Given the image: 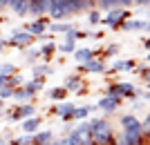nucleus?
<instances>
[{
  "label": "nucleus",
  "instance_id": "nucleus-44",
  "mask_svg": "<svg viewBox=\"0 0 150 145\" xmlns=\"http://www.w3.org/2000/svg\"><path fill=\"white\" fill-rule=\"evenodd\" d=\"M2 107H5V101H2V98H0V109H2Z\"/></svg>",
  "mask_w": 150,
  "mask_h": 145
},
{
  "label": "nucleus",
  "instance_id": "nucleus-5",
  "mask_svg": "<svg viewBox=\"0 0 150 145\" xmlns=\"http://www.w3.org/2000/svg\"><path fill=\"white\" fill-rule=\"evenodd\" d=\"M108 71V65L103 58H92L88 63H79V74H105Z\"/></svg>",
  "mask_w": 150,
  "mask_h": 145
},
{
  "label": "nucleus",
  "instance_id": "nucleus-4",
  "mask_svg": "<svg viewBox=\"0 0 150 145\" xmlns=\"http://www.w3.org/2000/svg\"><path fill=\"white\" fill-rule=\"evenodd\" d=\"M36 114V107H34V103L31 101H27V103H20V105H16L13 109H5V116L9 120H23V118H27V116H34Z\"/></svg>",
  "mask_w": 150,
  "mask_h": 145
},
{
  "label": "nucleus",
  "instance_id": "nucleus-9",
  "mask_svg": "<svg viewBox=\"0 0 150 145\" xmlns=\"http://www.w3.org/2000/svg\"><path fill=\"white\" fill-rule=\"evenodd\" d=\"M137 67V60H132V58H119V60H114L110 65V69L105 74H119V71H134Z\"/></svg>",
  "mask_w": 150,
  "mask_h": 145
},
{
  "label": "nucleus",
  "instance_id": "nucleus-21",
  "mask_svg": "<svg viewBox=\"0 0 150 145\" xmlns=\"http://www.w3.org/2000/svg\"><path fill=\"white\" fill-rule=\"evenodd\" d=\"M23 58H25V63H29V65H34V63H38L40 60V47H25V54H23Z\"/></svg>",
  "mask_w": 150,
  "mask_h": 145
},
{
  "label": "nucleus",
  "instance_id": "nucleus-7",
  "mask_svg": "<svg viewBox=\"0 0 150 145\" xmlns=\"http://www.w3.org/2000/svg\"><path fill=\"white\" fill-rule=\"evenodd\" d=\"M121 103H123V98H119V96H108V94H103V98L96 103V107L105 114V116H110V114H114L117 109L121 107Z\"/></svg>",
  "mask_w": 150,
  "mask_h": 145
},
{
  "label": "nucleus",
  "instance_id": "nucleus-31",
  "mask_svg": "<svg viewBox=\"0 0 150 145\" xmlns=\"http://www.w3.org/2000/svg\"><path fill=\"white\" fill-rule=\"evenodd\" d=\"M141 125H144V139H150V114H148V116H144Z\"/></svg>",
  "mask_w": 150,
  "mask_h": 145
},
{
  "label": "nucleus",
  "instance_id": "nucleus-22",
  "mask_svg": "<svg viewBox=\"0 0 150 145\" xmlns=\"http://www.w3.org/2000/svg\"><path fill=\"white\" fill-rule=\"evenodd\" d=\"M34 98H36V96H31L23 85H20V87H13V101L16 103H27V101H34Z\"/></svg>",
  "mask_w": 150,
  "mask_h": 145
},
{
  "label": "nucleus",
  "instance_id": "nucleus-16",
  "mask_svg": "<svg viewBox=\"0 0 150 145\" xmlns=\"http://www.w3.org/2000/svg\"><path fill=\"white\" fill-rule=\"evenodd\" d=\"M56 47H58V45L54 43V40H47V43L40 45V58H43L45 63H50L52 58H54V54H56Z\"/></svg>",
  "mask_w": 150,
  "mask_h": 145
},
{
  "label": "nucleus",
  "instance_id": "nucleus-41",
  "mask_svg": "<svg viewBox=\"0 0 150 145\" xmlns=\"http://www.w3.org/2000/svg\"><path fill=\"white\" fill-rule=\"evenodd\" d=\"M0 145H9V141H7L5 136H0Z\"/></svg>",
  "mask_w": 150,
  "mask_h": 145
},
{
  "label": "nucleus",
  "instance_id": "nucleus-17",
  "mask_svg": "<svg viewBox=\"0 0 150 145\" xmlns=\"http://www.w3.org/2000/svg\"><path fill=\"white\" fill-rule=\"evenodd\" d=\"M92 58H96V54H94V49H90V47H79V49H74V60L76 63H88Z\"/></svg>",
  "mask_w": 150,
  "mask_h": 145
},
{
  "label": "nucleus",
  "instance_id": "nucleus-23",
  "mask_svg": "<svg viewBox=\"0 0 150 145\" xmlns=\"http://www.w3.org/2000/svg\"><path fill=\"white\" fill-rule=\"evenodd\" d=\"M85 13H88V27H96V25H101V18H103L101 9L92 7V9H88Z\"/></svg>",
  "mask_w": 150,
  "mask_h": 145
},
{
  "label": "nucleus",
  "instance_id": "nucleus-11",
  "mask_svg": "<svg viewBox=\"0 0 150 145\" xmlns=\"http://www.w3.org/2000/svg\"><path fill=\"white\" fill-rule=\"evenodd\" d=\"M40 125H43V118L38 116V114H34V116H27V118L20 120V127H23V132L25 134H34L40 130Z\"/></svg>",
  "mask_w": 150,
  "mask_h": 145
},
{
  "label": "nucleus",
  "instance_id": "nucleus-27",
  "mask_svg": "<svg viewBox=\"0 0 150 145\" xmlns=\"http://www.w3.org/2000/svg\"><path fill=\"white\" fill-rule=\"evenodd\" d=\"M96 7H99L101 11H108V9H112V7H119L117 5V0H94Z\"/></svg>",
  "mask_w": 150,
  "mask_h": 145
},
{
  "label": "nucleus",
  "instance_id": "nucleus-19",
  "mask_svg": "<svg viewBox=\"0 0 150 145\" xmlns=\"http://www.w3.org/2000/svg\"><path fill=\"white\" fill-rule=\"evenodd\" d=\"M50 141H54V132L52 130H38V132H34V145H47Z\"/></svg>",
  "mask_w": 150,
  "mask_h": 145
},
{
  "label": "nucleus",
  "instance_id": "nucleus-29",
  "mask_svg": "<svg viewBox=\"0 0 150 145\" xmlns=\"http://www.w3.org/2000/svg\"><path fill=\"white\" fill-rule=\"evenodd\" d=\"M0 98H2V101H9V98H13V87H11V85L0 87Z\"/></svg>",
  "mask_w": 150,
  "mask_h": 145
},
{
  "label": "nucleus",
  "instance_id": "nucleus-12",
  "mask_svg": "<svg viewBox=\"0 0 150 145\" xmlns=\"http://www.w3.org/2000/svg\"><path fill=\"white\" fill-rule=\"evenodd\" d=\"M54 74V65L50 63H34L31 65V76L34 78H45V76Z\"/></svg>",
  "mask_w": 150,
  "mask_h": 145
},
{
  "label": "nucleus",
  "instance_id": "nucleus-32",
  "mask_svg": "<svg viewBox=\"0 0 150 145\" xmlns=\"http://www.w3.org/2000/svg\"><path fill=\"white\" fill-rule=\"evenodd\" d=\"M40 43H47V40H54V36H52V32H45V34H40V36H36Z\"/></svg>",
  "mask_w": 150,
  "mask_h": 145
},
{
  "label": "nucleus",
  "instance_id": "nucleus-45",
  "mask_svg": "<svg viewBox=\"0 0 150 145\" xmlns=\"http://www.w3.org/2000/svg\"><path fill=\"white\" fill-rule=\"evenodd\" d=\"M146 63H148V65H150V54H148V56H146Z\"/></svg>",
  "mask_w": 150,
  "mask_h": 145
},
{
  "label": "nucleus",
  "instance_id": "nucleus-35",
  "mask_svg": "<svg viewBox=\"0 0 150 145\" xmlns=\"http://www.w3.org/2000/svg\"><path fill=\"white\" fill-rule=\"evenodd\" d=\"M5 85H9V76H2V74H0V87H5Z\"/></svg>",
  "mask_w": 150,
  "mask_h": 145
},
{
  "label": "nucleus",
  "instance_id": "nucleus-13",
  "mask_svg": "<svg viewBox=\"0 0 150 145\" xmlns=\"http://www.w3.org/2000/svg\"><path fill=\"white\" fill-rule=\"evenodd\" d=\"M9 9H11L18 18L29 16V0H11V2H9Z\"/></svg>",
  "mask_w": 150,
  "mask_h": 145
},
{
  "label": "nucleus",
  "instance_id": "nucleus-30",
  "mask_svg": "<svg viewBox=\"0 0 150 145\" xmlns=\"http://www.w3.org/2000/svg\"><path fill=\"white\" fill-rule=\"evenodd\" d=\"M23 83H25V78H23V76L18 74V71H16V74H11V76H9V85H11V87H20Z\"/></svg>",
  "mask_w": 150,
  "mask_h": 145
},
{
  "label": "nucleus",
  "instance_id": "nucleus-14",
  "mask_svg": "<svg viewBox=\"0 0 150 145\" xmlns=\"http://www.w3.org/2000/svg\"><path fill=\"white\" fill-rule=\"evenodd\" d=\"M45 96H47L52 103H61V101H65V98L69 96V92L61 85V87H52V89H47V92H45Z\"/></svg>",
  "mask_w": 150,
  "mask_h": 145
},
{
  "label": "nucleus",
  "instance_id": "nucleus-36",
  "mask_svg": "<svg viewBox=\"0 0 150 145\" xmlns=\"http://www.w3.org/2000/svg\"><path fill=\"white\" fill-rule=\"evenodd\" d=\"M117 5H119V7H130L132 0H117Z\"/></svg>",
  "mask_w": 150,
  "mask_h": 145
},
{
  "label": "nucleus",
  "instance_id": "nucleus-28",
  "mask_svg": "<svg viewBox=\"0 0 150 145\" xmlns=\"http://www.w3.org/2000/svg\"><path fill=\"white\" fill-rule=\"evenodd\" d=\"M16 71H18V67L11 65V63H2L0 65V74L2 76H11V74H16Z\"/></svg>",
  "mask_w": 150,
  "mask_h": 145
},
{
  "label": "nucleus",
  "instance_id": "nucleus-2",
  "mask_svg": "<svg viewBox=\"0 0 150 145\" xmlns=\"http://www.w3.org/2000/svg\"><path fill=\"white\" fill-rule=\"evenodd\" d=\"M132 16V11L128 7H112V9H108L105 16L101 18V25H105L108 29H121L125 20Z\"/></svg>",
  "mask_w": 150,
  "mask_h": 145
},
{
  "label": "nucleus",
  "instance_id": "nucleus-33",
  "mask_svg": "<svg viewBox=\"0 0 150 145\" xmlns=\"http://www.w3.org/2000/svg\"><path fill=\"white\" fill-rule=\"evenodd\" d=\"M139 32L150 34V20H141V29H139Z\"/></svg>",
  "mask_w": 150,
  "mask_h": 145
},
{
  "label": "nucleus",
  "instance_id": "nucleus-38",
  "mask_svg": "<svg viewBox=\"0 0 150 145\" xmlns=\"http://www.w3.org/2000/svg\"><path fill=\"white\" fill-rule=\"evenodd\" d=\"M141 83H146V85H148V83H150V69H148V71H146V74H144V76H141Z\"/></svg>",
  "mask_w": 150,
  "mask_h": 145
},
{
  "label": "nucleus",
  "instance_id": "nucleus-34",
  "mask_svg": "<svg viewBox=\"0 0 150 145\" xmlns=\"http://www.w3.org/2000/svg\"><path fill=\"white\" fill-rule=\"evenodd\" d=\"M9 2H11V0H0V13L5 11V9H9Z\"/></svg>",
  "mask_w": 150,
  "mask_h": 145
},
{
  "label": "nucleus",
  "instance_id": "nucleus-6",
  "mask_svg": "<svg viewBox=\"0 0 150 145\" xmlns=\"http://www.w3.org/2000/svg\"><path fill=\"white\" fill-rule=\"evenodd\" d=\"M74 109H76L74 103L61 101L56 107H50V114H56L61 120H65V123H72V120H74Z\"/></svg>",
  "mask_w": 150,
  "mask_h": 145
},
{
  "label": "nucleus",
  "instance_id": "nucleus-15",
  "mask_svg": "<svg viewBox=\"0 0 150 145\" xmlns=\"http://www.w3.org/2000/svg\"><path fill=\"white\" fill-rule=\"evenodd\" d=\"M23 87H25L31 96H36L40 89H45V78H34V76H31V81H25Z\"/></svg>",
  "mask_w": 150,
  "mask_h": 145
},
{
  "label": "nucleus",
  "instance_id": "nucleus-48",
  "mask_svg": "<svg viewBox=\"0 0 150 145\" xmlns=\"http://www.w3.org/2000/svg\"><path fill=\"white\" fill-rule=\"evenodd\" d=\"M31 145H34V143H31Z\"/></svg>",
  "mask_w": 150,
  "mask_h": 145
},
{
  "label": "nucleus",
  "instance_id": "nucleus-47",
  "mask_svg": "<svg viewBox=\"0 0 150 145\" xmlns=\"http://www.w3.org/2000/svg\"><path fill=\"white\" fill-rule=\"evenodd\" d=\"M0 36H2V32H0Z\"/></svg>",
  "mask_w": 150,
  "mask_h": 145
},
{
  "label": "nucleus",
  "instance_id": "nucleus-26",
  "mask_svg": "<svg viewBox=\"0 0 150 145\" xmlns=\"http://www.w3.org/2000/svg\"><path fill=\"white\" fill-rule=\"evenodd\" d=\"M74 49H76V43H74V40H65L63 45H58V47H56L58 54H74Z\"/></svg>",
  "mask_w": 150,
  "mask_h": 145
},
{
  "label": "nucleus",
  "instance_id": "nucleus-24",
  "mask_svg": "<svg viewBox=\"0 0 150 145\" xmlns=\"http://www.w3.org/2000/svg\"><path fill=\"white\" fill-rule=\"evenodd\" d=\"M121 29H123V32H139V29H141V18H128L123 22V25H121Z\"/></svg>",
  "mask_w": 150,
  "mask_h": 145
},
{
  "label": "nucleus",
  "instance_id": "nucleus-42",
  "mask_svg": "<svg viewBox=\"0 0 150 145\" xmlns=\"http://www.w3.org/2000/svg\"><path fill=\"white\" fill-rule=\"evenodd\" d=\"M5 51V43H2V38H0V54Z\"/></svg>",
  "mask_w": 150,
  "mask_h": 145
},
{
  "label": "nucleus",
  "instance_id": "nucleus-39",
  "mask_svg": "<svg viewBox=\"0 0 150 145\" xmlns=\"http://www.w3.org/2000/svg\"><path fill=\"white\" fill-rule=\"evenodd\" d=\"M144 47L150 51V36H148V38H144Z\"/></svg>",
  "mask_w": 150,
  "mask_h": 145
},
{
  "label": "nucleus",
  "instance_id": "nucleus-20",
  "mask_svg": "<svg viewBox=\"0 0 150 145\" xmlns=\"http://www.w3.org/2000/svg\"><path fill=\"white\" fill-rule=\"evenodd\" d=\"M94 109H99V107H96V105H76V109H74V120H85V118H90V114H92Z\"/></svg>",
  "mask_w": 150,
  "mask_h": 145
},
{
  "label": "nucleus",
  "instance_id": "nucleus-8",
  "mask_svg": "<svg viewBox=\"0 0 150 145\" xmlns=\"http://www.w3.org/2000/svg\"><path fill=\"white\" fill-rule=\"evenodd\" d=\"M50 22H52V18L47 16V13H43V16L34 18L31 22H27V25H25V29H27L29 34H34V36H40V34H45V32H47Z\"/></svg>",
  "mask_w": 150,
  "mask_h": 145
},
{
  "label": "nucleus",
  "instance_id": "nucleus-40",
  "mask_svg": "<svg viewBox=\"0 0 150 145\" xmlns=\"http://www.w3.org/2000/svg\"><path fill=\"white\" fill-rule=\"evenodd\" d=\"M144 101H148V103H150V92H148V89L144 92Z\"/></svg>",
  "mask_w": 150,
  "mask_h": 145
},
{
  "label": "nucleus",
  "instance_id": "nucleus-43",
  "mask_svg": "<svg viewBox=\"0 0 150 145\" xmlns=\"http://www.w3.org/2000/svg\"><path fill=\"white\" fill-rule=\"evenodd\" d=\"M2 22H7V18L2 16V13H0V25H2Z\"/></svg>",
  "mask_w": 150,
  "mask_h": 145
},
{
  "label": "nucleus",
  "instance_id": "nucleus-10",
  "mask_svg": "<svg viewBox=\"0 0 150 145\" xmlns=\"http://www.w3.org/2000/svg\"><path fill=\"white\" fill-rule=\"evenodd\" d=\"M63 87L67 89V92H79V89L85 87V83H83V76L76 71V74H67L65 76V81H63Z\"/></svg>",
  "mask_w": 150,
  "mask_h": 145
},
{
  "label": "nucleus",
  "instance_id": "nucleus-25",
  "mask_svg": "<svg viewBox=\"0 0 150 145\" xmlns=\"http://www.w3.org/2000/svg\"><path fill=\"white\" fill-rule=\"evenodd\" d=\"M119 51H121V47H119V45H108V47H105V49H103V54H101V58H103V60H105V58H114V56H117V54H119Z\"/></svg>",
  "mask_w": 150,
  "mask_h": 145
},
{
  "label": "nucleus",
  "instance_id": "nucleus-1",
  "mask_svg": "<svg viewBox=\"0 0 150 145\" xmlns=\"http://www.w3.org/2000/svg\"><path fill=\"white\" fill-rule=\"evenodd\" d=\"M90 127H92V141L94 145H112L117 134L112 130V123L103 116V118H92L90 120Z\"/></svg>",
  "mask_w": 150,
  "mask_h": 145
},
{
  "label": "nucleus",
  "instance_id": "nucleus-37",
  "mask_svg": "<svg viewBox=\"0 0 150 145\" xmlns=\"http://www.w3.org/2000/svg\"><path fill=\"white\" fill-rule=\"evenodd\" d=\"M132 5H139V7H148V0H132Z\"/></svg>",
  "mask_w": 150,
  "mask_h": 145
},
{
  "label": "nucleus",
  "instance_id": "nucleus-3",
  "mask_svg": "<svg viewBox=\"0 0 150 145\" xmlns=\"http://www.w3.org/2000/svg\"><path fill=\"white\" fill-rule=\"evenodd\" d=\"M2 38V43H5V47H16V49H25V47H29V45H34V40H36V36L34 34H29L23 27V29H13L11 36H0Z\"/></svg>",
  "mask_w": 150,
  "mask_h": 145
},
{
  "label": "nucleus",
  "instance_id": "nucleus-46",
  "mask_svg": "<svg viewBox=\"0 0 150 145\" xmlns=\"http://www.w3.org/2000/svg\"><path fill=\"white\" fill-rule=\"evenodd\" d=\"M146 87H148V92H150V83H148V85H146Z\"/></svg>",
  "mask_w": 150,
  "mask_h": 145
},
{
  "label": "nucleus",
  "instance_id": "nucleus-18",
  "mask_svg": "<svg viewBox=\"0 0 150 145\" xmlns=\"http://www.w3.org/2000/svg\"><path fill=\"white\" fill-rule=\"evenodd\" d=\"M72 22L69 20H52L50 22V27H47V32H52V34H65L67 29H72Z\"/></svg>",
  "mask_w": 150,
  "mask_h": 145
}]
</instances>
